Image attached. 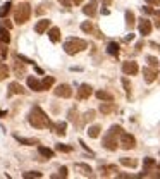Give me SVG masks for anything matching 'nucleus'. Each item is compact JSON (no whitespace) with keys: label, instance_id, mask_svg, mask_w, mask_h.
I'll list each match as a JSON object with an SVG mask.
<instances>
[{"label":"nucleus","instance_id":"f257e3e1","mask_svg":"<svg viewBox=\"0 0 160 179\" xmlns=\"http://www.w3.org/2000/svg\"><path fill=\"white\" fill-rule=\"evenodd\" d=\"M29 124L33 127H36V129H45V127H52L53 126V124L50 123L48 115L41 110V107H38V105H35V107L31 109V112H29Z\"/></svg>","mask_w":160,"mask_h":179},{"label":"nucleus","instance_id":"f03ea898","mask_svg":"<svg viewBox=\"0 0 160 179\" xmlns=\"http://www.w3.org/2000/svg\"><path fill=\"white\" fill-rule=\"evenodd\" d=\"M122 133V127L119 124H114L107 133H105V138L102 141V146L105 150H110V152H115L117 146H119V136Z\"/></svg>","mask_w":160,"mask_h":179},{"label":"nucleus","instance_id":"7ed1b4c3","mask_svg":"<svg viewBox=\"0 0 160 179\" xmlns=\"http://www.w3.org/2000/svg\"><path fill=\"white\" fill-rule=\"evenodd\" d=\"M86 47H88V43L81 38H69L64 43V50H65V53H69V55H76V53L86 50Z\"/></svg>","mask_w":160,"mask_h":179},{"label":"nucleus","instance_id":"20e7f679","mask_svg":"<svg viewBox=\"0 0 160 179\" xmlns=\"http://www.w3.org/2000/svg\"><path fill=\"white\" fill-rule=\"evenodd\" d=\"M31 16V5L28 2H21V4L14 9V21L18 24H24V22L29 21Z\"/></svg>","mask_w":160,"mask_h":179},{"label":"nucleus","instance_id":"39448f33","mask_svg":"<svg viewBox=\"0 0 160 179\" xmlns=\"http://www.w3.org/2000/svg\"><path fill=\"white\" fill-rule=\"evenodd\" d=\"M119 145H121L122 150H131L136 146V140H134V136L129 134V133H121V141H119Z\"/></svg>","mask_w":160,"mask_h":179},{"label":"nucleus","instance_id":"423d86ee","mask_svg":"<svg viewBox=\"0 0 160 179\" xmlns=\"http://www.w3.org/2000/svg\"><path fill=\"white\" fill-rule=\"evenodd\" d=\"M55 96H60V98H71L72 96V90H71L69 84H59V86L53 90Z\"/></svg>","mask_w":160,"mask_h":179},{"label":"nucleus","instance_id":"0eeeda50","mask_svg":"<svg viewBox=\"0 0 160 179\" xmlns=\"http://www.w3.org/2000/svg\"><path fill=\"white\" fill-rule=\"evenodd\" d=\"M138 71H139V67H138V64H136V62L127 60V62H124V64H122V72H124V74H127V76L138 74Z\"/></svg>","mask_w":160,"mask_h":179},{"label":"nucleus","instance_id":"6e6552de","mask_svg":"<svg viewBox=\"0 0 160 179\" xmlns=\"http://www.w3.org/2000/svg\"><path fill=\"white\" fill-rule=\"evenodd\" d=\"M143 76H145V81L146 83H153L157 79V76H158V72H157V67H145V71H143Z\"/></svg>","mask_w":160,"mask_h":179},{"label":"nucleus","instance_id":"1a4fd4ad","mask_svg":"<svg viewBox=\"0 0 160 179\" xmlns=\"http://www.w3.org/2000/svg\"><path fill=\"white\" fill-rule=\"evenodd\" d=\"M96 7H98L96 0H91V2H88V4L83 7V12L86 14V16H90V18H93V16L96 14Z\"/></svg>","mask_w":160,"mask_h":179},{"label":"nucleus","instance_id":"9d476101","mask_svg":"<svg viewBox=\"0 0 160 179\" xmlns=\"http://www.w3.org/2000/svg\"><path fill=\"white\" fill-rule=\"evenodd\" d=\"M151 22L148 21V19H139V33H141L143 36H146L151 33Z\"/></svg>","mask_w":160,"mask_h":179},{"label":"nucleus","instance_id":"9b49d317","mask_svg":"<svg viewBox=\"0 0 160 179\" xmlns=\"http://www.w3.org/2000/svg\"><path fill=\"white\" fill-rule=\"evenodd\" d=\"M91 95V86L90 84H81L78 90V100H86Z\"/></svg>","mask_w":160,"mask_h":179},{"label":"nucleus","instance_id":"f8f14e48","mask_svg":"<svg viewBox=\"0 0 160 179\" xmlns=\"http://www.w3.org/2000/svg\"><path fill=\"white\" fill-rule=\"evenodd\" d=\"M22 93H26V90H24V88H22L19 83H16V81H14V83L9 84V93H7L9 96H12V95H22Z\"/></svg>","mask_w":160,"mask_h":179},{"label":"nucleus","instance_id":"ddd939ff","mask_svg":"<svg viewBox=\"0 0 160 179\" xmlns=\"http://www.w3.org/2000/svg\"><path fill=\"white\" fill-rule=\"evenodd\" d=\"M28 86H29L33 91H43V88H41V81H38L35 76H29V78H28Z\"/></svg>","mask_w":160,"mask_h":179},{"label":"nucleus","instance_id":"4468645a","mask_svg":"<svg viewBox=\"0 0 160 179\" xmlns=\"http://www.w3.org/2000/svg\"><path fill=\"white\" fill-rule=\"evenodd\" d=\"M50 28V21L48 19H41V21H38L36 22V26H35V31L38 33V35H43L45 31Z\"/></svg>","mask_w":160,"mask_h":179},{"label":"nucleus","instance_id":"2eb2a0df","mask_svg":"<svg viewBox=\"0 0 160 179\" xmlns=\"http://www.w3.org/2000/svg\"><path fill=\"white\" fill-rule=\"evenodd\" d=\"M76 170H79L83 176H86V177H91L93 176V170H91L90 165H86V164H76Z\"/></svg>","mask_w":160,"mask_h":179},{"label":"nucleus","instance_id":"dca6fc26","mask_svg":"<svg viewBox=\"0 0 160 179\" xmlns=\"http://www.w3.org/2000/svg\"><path fill=\"white\" fill-rule=\"evenodd\" d=\"M48 38H50V41H53V43H57V41H60V29L53 26L52 29L48 31Z\"/></svg>","mask_w":160,"mask_h":179},{"label":"nucleus","instance_id":"f3484780","mask_svg":"<svg viewBox=\"0 0 160 179\" xmlns=\"http://www.w3.org/2000/svg\"><path fill=\"white\" fill-rule=\"evenodd\" d=\"M14 138H16V140H18L21 145H26V146L38 145V140H35V138H22V136H18V134H14Z\"/></svg>","mask_w":160,"mask_h":179},{"label":"nucleus","instance_id":"a211bd4d","mask_svg":"<svg viewBox=\"0 0 160 179\" xmlns=\"http://www.w3.org/2000/svg\"><path fill=\"white\" fill-rule=\"evenodd\" d=\"M0 41H2V43H9L10 41V35H9V29H7V28L5 26H0Z\"/></svg>","mask_w":160,"mask_h":179},{"label":"nucleus","instance_id":"6ab92c4d","mask_svg":"<svg viewBox=\"0 0 160 179\" xmlns=\"http://www.w3.org/2000/svg\"><path fill=\"white\" fill-rule=\"evenodd\" d=\"M134 22H136V16L133 14V10H126V26L131 29L134 26Z\"/></svg>","mask_w":160,"mask_h":179},{"label":"nucleus","instance_id":"aec40b11","mask_svg":"<svg viewBox=\"0 0 160 179\" xmlns=\"http://www.w3.org/2000/svg\"><path fill=\"white\" fill-rule=\"evenodd\" d=\"M53 83H55V79H53V76H45V78H43V81H41V88H43V91L50 90Z\"/></svg>","mask_w":160,"mask_h":179},{"label":"nucleus","instance_id":"412c9836","mask_svg":"<svg viewBox=\"0 0 160 179\" xmlns=\"http://www.w3.org/2000/svg\"><path fill=\"white\" fill-rule=\"evenodd\" d=\"M107 52L110 53V55L114 57H119V43H115V41H110L107 47Z\"/></svg>","mask_w":160,"mask_h":179},{"label":"nucleus","instance_id":"4be33fe9","mask_svg":"<svg viewBox=\"0 0 160 179\" xmlns=\"http://www.w3.org/2000/svg\"><path fill=\"white\" fill-rule=\"evenodd\" d=\"M95 95H96V98H100V100H107V102H112L114 100V96L110 95L108 91H103V90H98Z\"/></svg>","mask_w":160,"mask_h":179},{"label":"nucleus","instance_id":"5701e85b","mask_svg":"<svg viewBox=\"0 0 160 179\" xmlns=\"http://www.w3.org/2000/svg\"><path fill=\"white\" fill-rule=\"evenodd\" d=\"M114 110H115V105L114 103H102L100 105V112L105 114V115H107V114H112Z\"/></svg>","mask_w":160,"mask_h":179},{"label":"nucleus","instance_id":"b1692460","mask_svg":"<svg viewBox=\"0 0 160 179\" xmlns=\"http://www.w3.org/2000/svg\"><path fill=\"white\" fill-rule=\"evenodd\" d=\"M100 131H102V127H100L98 124H95V126L88 127V136H90V138H98Z\"/></svg>","mask_w":160,"mask_h":179},{"label":"nucleus","instance_id":"393cba45","mask_svg":"<svg viewBox=\"0 0 160 179\" xmlns=\"http://www.w3.org/2000/svg\"><path fill=\"white\" fill-rule=\"evenodd\" d=\"M121 164L122 165H126V167H136L138 165V160L136 158H129V157H124V158H121Z\"/></svg>","mask_w":160,"mask_h":179},{"label":"nucleus","instance_id":"a878e982","mask_svg":"<svg viewBox=\"0 0 160 179\" xmlns=\"http://www.w3.org/2000/svg\"><path fill=\"white\" fill-rule=\"evenodd\" d=\"M53 127H55V133H57L59 136H64V134H65V127H67V124L60 121V123L53 124Z\"/></svg>","mask_w":160,"mask_h":179},{"label":"nucleus","instance_id":"bb28decb","mask_svg":"<svg viewBox=\"0 0 160 179\" xmlns=\"http://www.w3.org/2000/svg\"><path fill=\"white\" fill-rule=\"evenodd\" d=\"M122 86H124V90H126V96H127V100H131L133 95H131V84H129V79H127V78H122Z\"/></svg>","mask_w":160,"mask_h":179},{"label":"nucleus","instance_id":"cd10ccee","mask_svg":"<svg viewBox=\"0 0 160 179\" xmlns=\"http://www.w3.org/2000/svg\"><path fill=\"white\" fill-rule=\"evenodd\" d=\"M38 152H40V155H43V157H47V158H52L53 157V150L45 148V146H41V145L38 146Z\"/></svg>","mask_w":160,"mask_h":179},{"label":"nucleus","instance_id":"c85d7f7f","mask_svg":"<svg viewBox=\"0 0 160 179\" xmlns=\"http://www.w3.org/2000/svg\"><path fill=\"white\" fill-rule=\"evenodd\" d=\"M7 76H9V67L5 66L4 62H0V81H4Z\"/></svg>","mask_w":160,"mask_h":179},{"label":"nucleus","instance_id":"c756f323","mask_svg":"<svg viewBox=\"0 0 160 179\" xmlns=\"http://www.w3.org/2000/svg\"><path fill=\"white\" fill-rule=\"evenodd\" d=\"M78 117H79V114L76 112V109H71L69 110V121H71V123H74L76 126L79 124V119Z\"/></svg>","mask_w":160,"mask_h":179},{"label":"nucleus","instance_id":"7c9ffc66","mask_svg":"<svg viewBox=\"0 0 160 179\" xmlns=\"http://www.w3.org/2000/svg\"><path fill=\"white\" fill-rule=\"evenodd\" d=\"M10 7H12V4H10V2H7V4L2 5V7H0V18H5V16L9 14Z\"/></svg>","mask_w":160,"mask_h":179},{"label":"nucleus","instance_id":"2f4dec72","mask_svg":"<svg viewBox=\"0 0 160 179\" xmlns=\"http://www.w3.org/2000/svg\"><path fill=\"white\" fill-rule=\"evenodd\" d=\"M14 71H16V74H18V76L26 74V67L22 66V64H19V62H16V66H14Z\"/></svg>","mask_w":160,"mask_h":179},{"label":"nucleus","instance_id":"473e14b6","mask_svg":"<svg viewBox=\"0 0 160 179\" xmlns=\"http://www.w3.org/2000/svg\"><path fill=\"white\" fill-rule=\"evenodd\" d=\"M143 165H145V170H146V172H150V167L155 165V160H153V158H150V157H146L145 160H143Z\"/></svg>","mask_w":160,"mask_h":179},{"label":"nucleus","instance_id":"72a5a7b5","mask_svg":"<svg viewBox=\"0 0 160 179\" xmlns=\"http://www.w3.org/2000/svg\"><path fill=\"white\" fill-rule=\"evenodd\" d=\"M81 29L84 31V33H91V31L95 29V28H93V24H91V21H84L81 24Z\"/></svg>","mask_w":160,"mask_h":179},{"label":"nucleus","instance_id":"f704fd0d","mask_svg":"<svg viewBox=\"0 0 160 179\" xmlns=\"http://www.w3.org/2000/svg\"><path fill=\"white\" fill-rule=\"evenodd\" d=\"M57 150H59V152H65V153H69V152H72V146H69V145H62V143H59V145H57Z\"/></svg>","mask_w":160,"mask_h":179},{"label":"nucleus","instance_id":"c9c22d12","mask_svg":"<svg viewBox=\"0 0 160 179\" xmlns=\"http://www.w3.org/2000/svg\"><path fill=\"white\" fill-rule=\"evenodd\" d=\"M93 119H95V110H88V112L84 114V119H83V121H84V123H90Z\"/></svg>","mask_w":160,"mask_h":179},{"label":"nucleus","instance_id":"e433bc0d","mask_svg":"<svg viewBox=\"0 0 160 179\" xmlns=\"http://www.w3.org/2000/svg\"><path fill=\"white\" fill-rule=\"evenodd\" d=\"M146 62H148V66H151V67H158V60H157L155 57L148 55L146 57Z\"/></svg>","mask_w":160,"mask_h":179},{"label":"nucleus","instance_id":"4c0bfd02","mask_svg":"<svg viewBox=\"0 0 160 179\" xmlns=\"http://www.w3.org/2000/svg\"><path fill=\"white\" fill-rule=\"evenodd\" d=\"M108 172H117V167L115 165H107V167H103V177H105V176H108Z\"/></svg>","mask_w":160,"mask_h":179},{"label":"nucleus","instance_id":"58836bf2","mask_svg":"<svg viewBox=\"0 0 160 179\" xmlns=\"http://www.w3.org/2000/svg\"><path fill=\"white\" fill-rule=\"evenodd\" d=\"M41 176H43V174H41V172H24V174H22V177H41Z\"/></svg>","mask_w":160,"mask_h":179},{"label":"nucleus","instance_id":"ea45409f","mask_svg":"<svg viewBox=\"0 0 160 179\" xmlns=\"http://www.w3.org/2000/svg\"><path fill=\"white\" fill-rule=\"evenodd\" d=\"M16 59H18V60H22L24 64H35V62L31 60V59H28V57H24V55H18Z\"/></svg>","mask_w":160,"mask_h":179},{"label":"nucleus","instance_id":"a19ab883","mask_svg":"<svg viewBox=\"0 0 160 179\" xmlns=\"http://www.w3.org/2000/svg\"><path fill=\"white\" fill-rule=\"evenodd\" d=\"M59 2L64 5L65 9H71V7H72V0H59Z\"/></svg>","mask_w":160,"mask_h":179},{"label":"nucleus","instance_id":"79ce46f5","mask_svg":"<svg viewBox=\"0 0 160 179\" xmlns=\"http://www.w3.org/2000/svg\"><path fill=\"white\" fill-rule=\"evenodd\" d=\"M155 18H157L155 26H158V28H160V10H157V12H155Z\"/></svg>","mask_w":160,"mask_h":179},{"label":"nucleus","instance_id":"37998d69","mask_svg":"<svg viewBox=\"0 0 160 179\" xmlns=\"http://www.w3.org/2000/svg\"><path fill=\"white\" fill-rule=\"evenodd\" d=\"M143 12L145 14H155V10L151 9V7H143Z\"/></svg>","mask_w":160,"mask_h":179},{"label":"nucleus","instance_id":"c03bdc74","mask_svg":"<svg viewBox=\"0 0 160 179\" xmlns=\"http://www.w3.org/2000/svg\"><path fill=\"white\" fill-rule=\"evenodd\" d=\"M145 2L150 5H160V0H145Z\"/></svg>","mask_w":160,"mask_h":179},{"label":"nucleus","instance_id":"a18cd8bd","mask_svg":"<svg viewBox=\"0 0 160 179\" xmlns=\"http://www.w3.org/2000/svg\"><path fill=\"white\" fill-rule=\"evenodd\" d=\"M60 177H67V169L65 167H60Z\"/></svg>","mask_w":160,"mask_h":179},{"label":"nucleus","instance_id":"49530a36","mask_svg":"<svg viewBox=\"0 0 160 179\" xmlns=\"http://www.w3.org/2000/svg\"><path fill=\"white\" fill-rule=\"evenodd\" d=\"M4 26L7 28V29H10V28H12V24H10V22L7 21V19H5V21H4Z\"/></svg>","mask_w":160,"mask_h":179},{"label":"nucleus","instance_id":"de8ad7c7","mask_svg":"<svg viewBox=\"0 0 160 179\" xmlns=\"http://www.w3.org/2000/svg\"><path fill=\"white\" fill-rule=\"evenodd\" d=\"M150 47H153L155 50H158V52H160V45H157V43H153V41H151V43H150Z\"/></svg>","mask_w":160,"mask_h":179},{"label":"nucleus","instance_id":"09e8293b","mask_svg":"<svg viewBox=\"0 0 160 179\" xmlns=\"http://www.w3.org/2000/svg\"><path fill=\"white\" fill-rule=\"evenodd\" d=\"M5 115H7V112H5V110H2V109H0V119H2V117H5Z\"/></svg>","mask_w":160,"mask_h":179},{"label":"nucleus","instance_id":"8fccbe9b","mask_svg":"<svg viewBox=\"0 0 160 179\" xmlns=\"http://www.w3.org/2000/svg\"><path fill=\"white\" fill-rule=\"evenodd\" d=\"M84 0H72V4H76V5H79V4H83Z\"/></svg>","mask_w":160,"mask_h":179},{"label":"nucleus","instance_id":"3c124183","mask_svg":"<svg viewBox=\"0 0 160 179\" xmlns=\"http://www.w3.org/2000/svg\"><path fill=\"white\" fill-rule=\"evenodd\" d=\"M108 12H110V10H108V9H105V7H103V9H102V14H103V16H107Z\"/></svg>","mask_w":160,"mask_h":179},{"label":"nucleus","instance_id":"603ef678","mask_svg":"<svg viewBox=\"0 0 160 179\" xmlns=\"http://www.w3.org/2000/svg\"><path fill=\"white\" fill-rule=\"evenodd\" d=\"M103 2H105V4H110V0H103Z\"/></svg>","mask_w":160,"mask_h":179}]
</instances>
